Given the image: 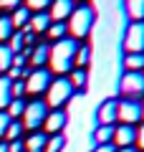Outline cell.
Segmentation results:
<instances>
[{"label": "cell", "instance_id": "obj_1", "mask_svg": "<svg viewBox=\"0 0 144 152\" xmlns=\"http://www.w3.org/2000/svg\"><path fill=\"white\" fill-rule=\"evenodd\" d=\"M76 51H79V41H73L71 36L61 38L51 46V53H48V64H51V71L58 76L73 71V58H76Z\"/></svg>", "mask_w": 144, "mask_h": 152}, {"label": "cell", "instance_id": "obj_2", "mask_svg": "<svg viewBox=\"0 0 144 152\" xmlns=\"http://www.w3.org/2000/svg\"><path fill=\"white\" fill-rule=\"evenodd\" d=\"M94 10H91V5H76L73 13L68 15V23H66V28H68V36L73 38V41H79V38H86L91 33V28H94Z\"/></svg>", "mask_w": 144, "mask_h": 152}, {"label": "cell", "instance_id": "obj_3", "mask_svg": "<svg viewBox=\"0 0 144 152\" xmlns=\"http://www.w3.org/2000/svg\"><path fill=\"white\" fill-rule=\"evenodd\" d=\"M71 94H73L71 81L66 79V76H58V79H53L51 86L46 89V107L48 109H61L71 99Z\"/></svg>", "mask_w": 144, "mask_h": 152}, {"label": "cell", "instance_id": "obj_4", "mask_svg": "<svg viewBox=\"0 0 144 152\" xmlns=\"http://www.w3.org/2000/svg\"><path fill=\"white\" fill-rule=\"evenodd\" d=\"M48 112L51 109L46 107V102H31V104H25V109H23V129H41L43 127V119L48 117Z\"/></svg>", "mask_w": 144, "mask_h": 152}, {"label": "cell", "instance_id": "obj_5", "mask_svg": "<svg viewBox=\"0 0 144 152\" xmlns=\"http://www.w3.org/2000/svg\"><path fill=\"white\" fill-rule=\"evenodd\" d=\"M119 91L127 99H137L144 94V74L142 71H127L119 81Z\"/></svg>", "mask_w": 144, "mask_h": 152}, {"label": "cell", "instance_id": "obj_6", "mask_svg": "<svg viewBox=\"0 0 144 152\" xmlns=\"http://www.w3.org/2000/svg\"><path fill=\"white\" fill-rule=\"evenodd\" d=\"M124 51L127 53H144V20L129 23L124 33Z\"/></svg>", "mask_w": 144, "mask_h": 152}, {"label": "cell", "instance_id": "obj_7", "mask_svg": "<svg viewBox=\"0 0 144 152\" xmlns=\"http://www.w3.org/2000/svg\"><path fill=\"white\" fill-rule=\"evenodd\" d=\"M51 71L48 69H31L28 71V76H25V91L28 94H43L48 86H51Z\"/></svg>", "mask_w": 144, "mask_h": 152}, {"label": "cell", "instance_id": "obj_8", "mask_svg": "<svg viewBox=\"0 0 144 152\" xmlns=\"http://www.w3.org/2000/svg\"><path fill=\"white\" fill-rule=\"evenodd\" d=\"M116 119L121 122V124H129V127H134L139 119H142V104H139L137 99H124V102H119Z\"/></svg>", "mask_w": 144, "mask_h": 152}, {"label": "cell", "instance_id": "obj_9", "mask_svg": "<svg viewBox=\"0 0 144 152\" xmlns=\"http://www.w3.org/2000/svg\"><path fill=\"white\" fill-rule=\"evenodd\" d=\"M114 147L121 150V147H134L137 145V127H129V124H119L114 129Z\"/></svg>", "mask_w": 144, "mask_h": 152}, {"label": "cell", "instance_id": "obj_10", "mask_svg": "<svg viewBox=\"0 0 144 152\" xmlns=\"http://www.w3.org/2000/svg\"><path fill=\"white\" fill-rule=\"evenodd\" d=\"M73 8H76L73 0H53V3H51V10H48L51 23H66L68 15L73 13Z\"/></svg>", "mask_w": 144, "mask_h": 152}, {"label": "cell", "instance_id": "obj_11", "mask_svg": "<svg viewBox=\"0 0 144 152\" xmlns=\"http://www.w3.org/2000/svg\"><path fill=\"white\" fill-rule=\"evenodd\" d=\"M63 127H66V112H61V109H51L48 117L43 119V129H46L48 134H61Z\"/></svg>", "mask_w": 144, "mask_h": 152}, {"label": "cell", "instance_id": "obj_12", "mask_svg": "<svg viewBox=\"0 0 144 152\" xmlns=\"http://www.w3.org/2000/svg\"><path fill=\"white\" fill-rule=\"evenodd\" d=\"M116 112H119V102H116V99H106V102L99 107V124L114 127V122H116Z\"/></svg>", "mask_w": 144, "mask_h": 152}, {"label": "cell", "instance_id": "obj_13", "mask_svg": "<svg viewBox=\"0 0 144 152\" xmlns=\"http://www.w3.org/2000/svg\"><path fill=\"white\" fill-rule=\"evenodd\" d=\"M48 26H51V15H48V10H43V13H31V20H28V26L23 28V31H31V33H46Z\"/></svg>", "mask_w": 144, "mask_h": 152}, {"label": "cell", "instance_id": "obj_14", "mask_svg": "<svg viewBox=\"0 0 144 152\" xmlns=\"http://www.w3.org/2000/svg\"><path fill=\"white\" fill-rule=\"evenodd\" d=\"M48 53H51V46L48 43H36L31 48V53H28L31 56V66L33 69H43L48 64Z\"/></svg>", "mask_w": 144, "mask_h": 152}, {"label": "cell", "instance_id": "obj_15", "mask_svg": "<svg viewBox=\"0 0 144 152\" xmlns=\"http://www.w3.org/2000/svg\"><path fill=\"white\" fill-rule=\"evenodd\" d=\"M46 140L48 137L43 134V132H33V134L23 142V147H25V152H43L46 150Z\"/></svg>", "mask_w": 144, "mask_h": 152}, {"label": "cell", "instance_id": "obj_16", "mask_svg": "<svg viewBox=\"0 0 144 152\" xmlns=\"http://www.w3.org/2000/svg\"><path fill=\"white\" fill-rule=\"evenodd\" d=\"M28 20H31V10H28L25 5L15 8V10H13V15H10V23H13V28H15V31H23V28L28 26Z\"/></svg>", "mask_w": 144, "mask_h": 152}, {"label": "cell", "instance_id": "obj_17", "mask_svg": "<svg viewBox=\"0 0 144 152\" xmlns=\"http://www.w3.org/2000/svg\"><path fill=\"white\" fill-rule=\"evenodd\" d=\"M124 5H127V13L132 18V23L144 20V0H124Z\"/></svg>", "mask_w": 144, "mask_h": 152}, {"label": "cell", "instance_id": "obj_18", "mask_svg": "<svg viewBox=\"0 0 144 152\" xmlns=\"http://www.w3.org/2000/svg\"><path fill=\"white\" fill-rule=\"evenodd\" d=\"M10 86H13L10 79H8V76H0V112H3V109H8V104L13 102Z\"/></svg>", "mask_w": 144, "mask_h": 152}, {"label": "cell", "instance_id": "obj_19", "mask_svg": "<svg viewBox=\"0 0 144 152\" xmlns=\"http://www.w3.org/2000/svg\"><path fill=\"white\" fill-rule=\"evenodd\" d=\"M91 61V46L79 43V51H76V58H73V69H86Z\"/></svg>", "mask_w": 144, "mask_h": 152}, {"label": "cell", "instance_id": "obj_20", "mask_svg": "<svg viewBox=\"0 0 144 152\" xmlns=\"http://www.w3.org/2000/svg\"><path fill=\"white\" fill-rule=\"evenodd\" d=\"M124 69L127 71H144V53H127L124 56Z\"/></svg>", "mask_w": 144, "mask_h": 152}, {"label": "cell", "instance_id": "obj_21", "mask_svg": "<svg viewBox=\"0 0 144 152\" xmlns=\"http://www.w3.org/2000/svg\"><path fill=\"white\" fill-rule=\"evenodd\" d=\"M114 129H116V127L99 124V129L94 132V140H96V145H109V142L114 140Z\"/></svg>", "mask_w": 144, "mask_h": 152}, {"label": "cell", "instance_id": "obj_22", "mask_svg": "<svg viewBox=\"0 0 144 152\" xmlns=\"http://www.w3.org/2000/svg\"><path fill=\"white\" fill-rule=\"evenodd\" d=\"M13 51L8 48V43H0V74H3V71H8L13 66Z\"/></svg>", "mask_w": 144, "mask_h": 152}, {"label": "cell", "instance_id": "obj_23", "mask_svg": "<svg viewBox=\"0 0 144 152\" xmlns=\"http://www.w3.org/2000/svg\"><path fill=\"white\" fill-rule=\"evenodd\" d=\"M46 33H48V38H51V41H61V38L68 36V28H66V23H51Z\"/></svg>", "mask_w": 144, "mask_h": 152}, {"label": "cell", "instance_id": "obj_24", "mask_svg": "<svg viewBox=\"0 0 144 152\" xmlns=\"http://www.w3.org/2000/svg\"><path fill=\"white\" fill-rule=\"evenodd\" d=\"M13 33H15V28H13V23H10V15H3L0 18V43L10 41Z\"/></svg>", "mask_w": 144, "mask_h": 152}, {"label": "cell", "instance_id": "obj_25", "mask_svg": "<svg viewBox=\"0 0 144 152\" xmlns=\"http://www.w3.org/2000/svg\"><path fill=\"white\" fill-rule=\"evenodd\" d=\"M86 79H89V74H86V69H73L68 76V81L73 89H84L86 86Z\"/></svg>", "mask_w": 144, "mask_h": 152}, {"label": "cell", "instance_id": "obj_26", "mask_svg": "<svg viewBox=\"0 0 144 152\" xmlns=\"http://www.w3.org/2000/svg\"><path fill=\"white\" fill-rule=\"evenodd\" d=\"M63 145H66L63 134H51L46 140V150H43V152H61V150H63Z\"/></svg>", "mask_w": 144, "mask_h": 152}, {"label": "cell", "instance_id": "obj_27", "mask_svg": "<svg viewBox=\"0 0 144 152\" xmlns=\"http://www.w3.org/2000/svg\"><path fill=\"white\" fill-rule=\"evenodd\" d=\"M23 109H25V102H23V99H13L10 104H8V117H10V119H18V117H23Z\"/></svg>", "mask_w": 144, "mask_h": 152}, {"label": "cell", "instance_id": "obj_28", "mask_svg": "<svg viewBox=\"0 0 144 152\" xmlns=\"http://www.w3.org/2000/svg\"><path fill=\"white\" fill-rule=\"evenodd\" d=\"M20 132H23V124H20V122H15V119H10V124H8V129H5V140L8 142L20 140Z\"/></svg>", "mask_w": 144, "mask_h": 152}, {"label": "cell", "instance_id": "obj_29", "mask_svg": "<svg viewBox=\"0 0 144 152\" xmlns=\"http://www.w3.org/2000/svg\"><path fill=\"white\" fill-rule=\"evenodd\" d=\"M51 3L53 0H25V8L33 10V13H43L46 8H51Z\"/></svg>", "mask_w": 144, "mask_h": 152}, {"label": "cell", "instance_id": "obj_30", "mask_svg": "<svg viewBox=\"0 0 144 152\" xmlns=\"http://www.w3.org/2000/svg\"><path fill=\"white\" fill-rule=\"evenodd\" d=\"M8 48H10L13 53H20V51H23V33H20V31H15V33L10 36V41H8Z\"/></svg>", "mask_w": 144, "mask_h": 152}, {"label": "cell", "instance_id": "obj_31", "mask_svg": "<svg viewBox=\"0 0 144 152\" xmlns=\"http://www.w3.org/2000/svg\"><path fill=\"white\" fill-rule=\"evenodd\" d=\"M10 94H13V99H20L23 94H25V84H23V81H13Z\"/></svg>", "mask_w": 144, "mask_h": 152}, {"label": "cell", "instance_id": "obj_32", "mask_svg": "<svg viewBox=\"0 0 144 152\" xmlns=\"http://www.w3.org/2000/svg\"><path fill=\"white\" fill-rule=\"evenodd\" d=\"M0 8L3 10H15V8H20V0H0Z\"/></svg>", "mask_w": 144, "mask_h": 152}, {"label": "cell", "instance_id": "obj_33", "mask_svg": "<svg viewBox=\"0 0 144 152\" xmlns=\"http://www.w3.org/2000/svg\"><path fill=\"white\" fill-rule=\"evenodd\" d=\"M8 124H10V117H8L5 112H0V137H5V129Z\"/></svg>", "mask_w": 144, "mask_h": 152}, {"label": "cell", "instance_id": "obj_34", "mask_svg": "<svg viewBox=\"0 0 144 152\" xmlns=\"http://www.w3.org/2000/svg\"><path fill=\"white\" fill-rule=\"evenodd\" d=\"M8 152H25V147L20 140H15V142H8Z\"/></svg>", "mask_w": 144, "mask_h": 152}, {"label": "cell", "instance_id": "obj_35", "mask_svg": "<svg viewBox=\"0 0 144 152\" xmlns=\"http://www.w3.org/2000/svg\"><path fill=\"white\" fill-rule=\"evenodd\" d=\"M94 152H116V147H114V142H109V145H96Z\"/></svg>", "mask_w": 144, "mask_h": 152}, {"label": "cell", "instance_id": "obj_36", "mask_svg": "<svg viewBox=\"0 0 144 152\" xmlns=\"http://www.w3.org/2000/svg\"><path fill=\"white\" fill-rule=\"evenodd\" d=\"M137 145L144 150V124H142V127H137Z\"/></svg>", "mask_w": 144, "mask_h": 152}, {"label": "cell", "instance_id": "obj_37", "mask_svg": "<svg viewBox=\"0 0 144 152\" xmlns=\"http://www.w3.org/2000/svg\"><path fill=\"white\" fill-rule=\"evenodd\" d=\"M116 152H139L137 147H121V150H116Z\"/></svg>", "mask_w": 144, "mask_h": 152}, {"label": "cell", "instance_id": "obj_38", "mask_svg": "<svg viewBox=\"0 0 144 152\" xmlns=\"http://www.w3.org/2000/svg\"><path fill=\"white\" fill-rule=\"evenodd\" d=\"M0 152H8V142H0Z\"/></svg>", "mask_w": 144, "mask_h": 152}, {"label": "cell", "instance_id": "obj_39", "mask_svg": "<svg viewBox=\"0 0 144 152\" xmlns=\"http://www.w3.org/2000/svg\"><path fill=\"white\" fill-rule=\"evenodd\" d=\"M142 119H144V102H142Z\"/></svg>", "mask_w": 144, "mask_h": 152}, {"label": "cell", "instance_id": "obj_40", "mask_svg": "<svg viewBox=\"0 0 144 152\" xmlns=\"http://www.w3.org/2000/svg\"><path fill=\"white\" fill-rule=\"evenodd\" d=\"M142 74H144V71H142Z\"/></svg>", "mask_w": 144, "mask_h": 152}, {"label": "cell", "instance_id": "obj_41", "mask_svg": "<svg viewBox=\"0 0 144 152\" xmlns=\"http://www.w3.org/2000/svg\"><path fill=\"white\" fill-rule=\"evenodd\" d=\"M73 3H76V0H73Z\"/></svg>", "mask_w": 144, "mask_h": 152}]
</instances>
